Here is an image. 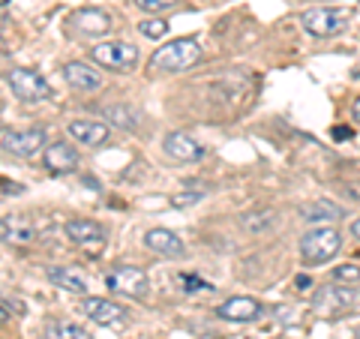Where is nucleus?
Wrapping results in <instances>:
<instances>
[{
  "label": "nucleus",
  "instance_id": "nucleus-18",
  "mask_svg": "<svg viewBox=\"0 0 360 339\" xmlns=\"http://www.w3.org/2000/svg\"><path fill=\"white\" fill-rule=\"evenodd\" d=\"M66 129L78 144H87V148H103L108 141V127L99 120H70Z\"/></svg>",
  "mask_w": 360,
  "mask_h": 339
},
{
  "label": "nucleus",
  "instance_id": "nucleus-24",
  "mask_svg": "<svg viewBox=\"0 0 360 339\" xmlns=\"http://www.w3.org/2000/svg\"><path fill=\"white\" fill-rule=\"evenodd\" d=\"M139 30H141V37H148V39H162L168 33V21L165 18H144Z\"/></svg>",
  "mask_w": 360,
  "mask_h": 339
},
{
  "label": "nucleus",
  "instance_id": "nucleus-7",
  "mask_svg": "<svg viewBox=\"0 0 360 339\" xmlns=\"http://www.w3.org/2000/svg\"><path fill=\"white\" fill-rule=\"evenodd\" d=\"M300 25L307 33H312V37L328 39L352 25V15H348L345 9H307V13L300 15Z\"/></svg>",
  "mask_w": 360,
  "mask_h": 339
},
{
  "label": "nucleus",
  "instance_id": "nucleus-12",
  "mask_svg": "<svg viewBox=\"0 0 360 339\" xmlns=\"http://www.w3.org/2000/svg\"><path fill=\"white\" fill-rule=\"evenodd\" d=\"M262 300H255V298H229L225 303H219V309L217 315L225 321H234V324H250L255 319H262Z\"/></svg>",
  "mask_w": 360,
  "mask_h": 339
},
{
  "label": "nucleus",
  "instance_id": "nucleus-14",
  "mask_svg": "<svg viewBox=\"0 0 360 339\" xmlns=\"http://www.w3.org/2000/svg\"><path fill=\"white\" fill-rule=\"evenodd\" d=\"M70 21L75 25V30L84 33V37H105V33L115 27V21H111V15L105 13V9H94V6L75 9Z\"/></svg>",
  "mask_w": 360,
  "mask_h": 339
},
{
  "label": "nucleus",
  "instance_id": "nucleus-20",
  "mask_svg": "<svg viewBox=\"0 0 360 339\" xmlns=\"http://www.w3.org/2000/svg\"><path fill=\"white\" fill-rule=\"evenodd\" d=\"M345 217V210L340 205H333V201L328 198H319V201H309V205H303L300 207V219H307V222H340Z\"/></svg>",
  "mask_w": 360,
  "mask_h": 339
},
{
  "label": "nucleus",
  "instance_id": "nucleus-31",
  "mask_svg": "<svg viewBox=\"0 0 360 339\" xmlns=\"http://www.w3.org/2000/svg\"><path fill=\"white\" fill-rule=\"evenodd\" d=\"M0 189L13 192V196H15V192H21V186H18V184H6V180H0Z\"/></svg>",
  "mask_w": 360,
  "mask_h": 339
},
{
  "label": "nucleus",
  "instance_id": "nucleus-16",
  "mask_svg": "<svg viewBox=\"0 0 360 339\" xmlns=\"http://www.w3.org/2000/svg\"><path fill=\"white\" fill-rule=\"evenodd\" d=\"M42 165L49 168L51 174H72L78 168V153L63 141H54L42 151Z\"/></svg>",
  "mask_w": 360,
  "mask_h": 339
},
{
  "label": "nucleus",
  "instance_id": "nucleus-5",
  "mask_svg": "<svg viewBox=\"0 0 360 339\" xmlns=\"http://www.w3.org/2000/svg\"><path fill=\"white\" fill-rule=\"evenodd\" d=\"M90 58H94L99 66H105V70L127 72L139 63V49L129 42H120V39H108V42L94 45V49H90Z\"/></svg>",
  "mask_w": 360,
  "mask_h": 339
},
{
  "label": "nucleus",
  "instance_id": "nucleus-13",
  "mask_svg": "<svg viewBox=\"0 0 360 339\" xmlns=\"http://www.w3.org/2000/svg\"><path fill=\"white\" fill-rule=\"evenodd\" d=\"M162 151L177 162H198L205 156V144H198L186 132H168L162 139Z\"/></svg>",
  "mask_w": 360,
  "mask_h": 339
},
{
  "label": "nucleus",
  "instance_id": "nucleus-28",
  "mask_svg": "<svg viewBox=\"0 0 360 339\" xmlns=\"http://www.w3.org/2000/svg\"><path fill=\"white\" fill-rule=\"evenodd\" d=\"M205 198V192H186V196H174L172 205L174 207H186V205H195V201Z\"/></svg>",
  "mask_w": 360,
  "mask_h": 339
},
{
  "label": "nucleus",
  "instance_id": "nucleus-35",
  "mask_svg": "<svg viewBox=\"0 0 360 339\" xmlns=\"http://www.w3.org/2000/svg\"><path fill=\"white\" fill-rule=\"evenodd\" d=\"M6 4H9V0H0V9H4V6H6Z\"/></svg>",
  "mask_w": 360,
  "mask_h": 339
},
{
  "label": "nucleus",
  "instance_id": "nucleus-19",
  "mask_svg": "<svg viewBox=\"0 0 360 339\" xmlns=\"http://www.w3.org/2000/svg\"><path fill=\"white\" fill-rule=\"evenodd\" d=\"M49 282L70 291V295H84L87 291V276L75 267H49Z\"/></svg>",
  "mask_w": 360,
  "mask_h": 339
},
{
  "label": "nucleus",
  "instance_id": "nucleus-21",
  "mask_svg": "<svg viewBox=\"0 0 360 339\" xmlns=\"http://www.w3.org/2000/svg\"><path fill=\"white\" fill-rule=\"evenodd\" d=\"M45 339H94L84 327H78L66 319H49L45 321Z\"/></svg>",
  "mask_w": 360,
  "mask_h": 339
},
{
  "label": "nucleus",
  "instance_id": "nucleus-10",
  "mask_svg": "<svg viewBox=\"0 0 360 339\" xmlns=\"http://www.w3.org/2000/svg\"><path fill=\"white\" fill-rule=\"evenodd\" d=\"M82 312L94 324H103V327H123L129 321L127 309H123L120 303L108 300V298H84L82 300Z\"/></svg>",
  "mask_w": 360,
  "mask_h": 339
},
{
  "label": "nucleus",
  "instance_id": "nucleus-29",
  "mask_svg": "<svg viewBox=\"0 0 360 339\" xmlns=\"http://www.w3.org/2000/svg\"><path fill=\"white\" fill-rule=\"evenodd\" d=\"M13 321V312H9V300L0 298V324H9Z\"/></svg>",
  "mask_w": 360,
  "mask_h": 339
},
{
  "label": "nucleus",
  "instance_id": "nucleus-23",
  "mask_svg": "<svg viewBox=\"0 0 360 339\" xmlns=\"http://www.w3.org/2000/svg\"><path fill=\"white\" fill-rule=\"evenodd\" d=\"M105 117L115 123V127H120V129H135V127H139V115H135L132 108H127V105H111V108H105Z\"/></svg>",
  "mask_w": 360,
  "mask_h": 339
},
{
  "label": "nucleus",
  "instance_id": "nucleus-34",
  "mask_svg": "<svg viewBox=\"0 0 360 339\" xmlns=\"http://www.w3.org/2000/svg\"><path fill=\"white\" fill-rule=\"evenodd\" d=\"M352 234H354V237H357V241H360V217H357V219L352 222Z\"/></svg>",
  "mask_w": 360,
  "mask_h": 339
},
{
  "label": "nucleus",
  "instance_id": "nucleus-27",
  "mask_svg": "<svg viewBox=\"0 0 360 339\" xmlns=\"http://www.w3.org/2000/svg\"><path fill=\"white\" fill-rule=\"evenodd\" d=\"M180 0H135V6L144 9V13H165V9L177 6Z\"/></svg>",
  "mask_w": 360,
  "mask_h": 339
},
{
  "label": "nucleus",
  "instance_id": "nucleus-32",
  "mask_svg": "<svg viewBox=\"0 0 360 339\" xmlns=\"http://www.w3.org/2000/svg\"><path fill=\"white\" fill-rule=\"evenodd\" d=\"M352 117H354V120L360 123V96H357L354 103H352Z\"/></svg>",
  "mask_w": 360,
  "mask_h": 339
},
{
  "label": "nucleus",
  "instance_id": "nucleus-6",
  "mask_svg": "<svg viewBox=\"0 0 360 339\" xmlns=\"http://www.w3.org/2000/svg\"><path fill=\"white\" fill-rule=\"evenodd\" d=\"M6 84H9V90H13V96H18L21 103H42V99L51 96V84L45 82L39 72L25 70V66L9 70Z\"/></svg>",
  "mask_w": 360,
  "mask_h": 339
},
{
  "label": "nucleus",
  "instance_id": "nucleus-17",
  "mask_svg": "<svg viewBox=\"0 0 360 339\" xmlns=\"http://www.w3.org/2000/svg\"><path fill=\"white\" fill-rule=\"evenodd\" d=\"M144 246H148L150 252H156V255H165V258H180L186 252L180 234L168 231V229H150L148 234H144Z\"/></svg>",
  "mask_w": 360,
  "mask_h": 339
},
{
  "label": "nucleus",
  "instance_id": "nucleus-3",
  "mask_svg": "<svg viewBox=\"0 0 360 339\" xmlns=\"http://www.w3.org/2000/svg\"><path fill=\"white\" fill-rule=\"evenodd\" d=\"M360 300L354 286H342V282H330V286H321L312 298V309L321 315V319H340L348 309H354V303Z\"/></svg>",
  "mask_w": 360,
  "mask_h": 339
},
{
  "label": "nucleus",
  "instance_id": "nucleus-36",
  "mask_svg": "<svg viewBox=\"0 0 360 339\" xmlns=\"http://www.w3.org/2000/svg\"><path fill=\"white\" fill-rule=\"evenodd\" d=\"M357 339H360V331H357Z\"/></svg>",
  "mask_w": 360,
  "mask_h": 339
},
{
  "label": "nucleus",
  "instance_id": "nucleus-15",
  "mask_svg": "<svg viewBox=\"0 0 360 339\" xmlns=\"http://www.w3.org/2000/svg\"><path fill=\"white\" fill-rule=\"evenodd\" d=\"M63 78L72 90H82V94H90V90H99L103 87V75H99L94 66L84 63V60H70L63 63Z\"/></svg>",
  "mask_w": 360,
  "mask_h": 339
},
{
  "label": "nucleus",
  "instance_id": "nucleus-22",
  "mask_svg": "<svg viewBox=\"0 0 360 339\" xmlns=\"http://www.w3.org/2000/svg\"><path fill=\"white\" fill-rule=\"evenodd\" d=\"M276 222V210H252V213H243L240 217V225H243V231H252V234H258V231H267L270 225Z\"/></svg>",
  "mask_w": 360,
  "mask_h": 339
},
{
  "label": "nucleus",
  "instance_id": "nucleus-25",
  "mask_svg": "<svg viewBox=\"0 0 360 339\" xmlns=\"http://www.w3.org/2000/svg\"><path fill=\"white\" fill-rule=\"evenodd\" d=\"M333 282H342V286H357V282H360V264H340L333 270Z\"/></svg>",
  "mask_w": 360,
  "mask_h": 339
},
{
  "label": "nucleus",
  "instance_id": "nucleus-30",
  "mask_svg": "<svg viewBox=\"0 0 360 339\" xmlns=\"http://www.w3.org/2000/svg\"><path fill=\"white\" fill-rule=\"evenodd\" d=\"M333 139H340V141H342V139H352V129H345V127H336V129H333Z\"/></svg>",
  "mask_w": 360,
  "mask_h": 339
},
{
  "label": "nucleus",
  "instance_id": "nucleus-9",
  "mask_svg": "<svg viewBox=\"0 0 360 339\" xmlns=\"http://www.w3.org/2000/svg\"><path fill=\"white\" fill-rule=\"evenodd\" d=\"M39 237V225L27 213H9L0 219V241L4 243H15V246H27L37 243Z\"/></svg>",
  "mask_w": 360,
  "mask_h": 339
},
{
  "label": "nucleus",
  "instance_id": "nucleus-8",
  "mask_svg": "<svg viewBox=\"0 0 360 339\" xmlns=\"http://www.w3.org/2000/svg\"><path fill=\"white\" fill-rule=\"evenodd\" d=\"M0 148L18 156V160H30V156H37L39 151L49 148V144H45L42 129H9L0 135Z\"/></svg>",
  "mask_w": 360,
  "mask_h": 339
},
{
  "label": "nucleus",
  "instance_id": "nucleus-11",
  "mask_svg": "<svg viewBox=\"0 0 360 339\" xmlns=\"http://www.w3.org/2000/svg\"><path fill=\"white\" fill-rule=\"evenodd\" d=\"M63 234L66 241L75 243V246H87V250H99L105 243V229L94 219H70L63 225Z\"/></svg>",
  "mask_w": 360,
  "mask_h": 339
},
{
  "label": "nucleus",
  "instance_id": "nucleus-26",
  "mask_svg": "<svg viewBox=\"0 0 360 339\" xmlns=\"http://www.w3.org/2000/svg\"><path fill=\"white\" fill-rule=\"evenodd\" d=\"M177 286H184L186 295H195V291H210V288H213L210 282L198 279V276H193V274H180V276H177Z\"/></svg>",
  "mask_w": 360,
  "mask_h": 339
},
{
  "label": "nucleus",
  "instance_id": "nucleus-1",
  "mask_svg": "<svg viewBox=\"0 0 360 339\" xmlns=\"http://www.w3.org/2000/svg\"><path fill=\"white\" fill-rule=\"evenodd\" d=\"M201 60V49L195 39H172L165 42L162 49L153 51L150 58V70L153 72H180V70H189Z\"/></svg>",
  "mask_w": 360,
  "mask_h": 339
},
{
  "label": "nucleus",
  "instance_id": "nucleus-33",
  "mask_svg": "<svg viewBox=\"0 0 360 339\" xmlns=\"http://www.w3.org/2000/svg\"><path fill=\"white\" fill-rule=\"evenodd\" d=\"M295 286H297V288H307V286H309V276H297Z\"/></svg>",
  "mask_w": 360,
  "mask_h": 339
},
{
  "label": "nucleus",
  "instance_id": "nucleus-4",
  "mask_svg": "<svg viewBox=\"0 0 360 339\" xmlns=\"http://www.w3.org/2000/svg\"><path fill=\"white\" fill-rule=\"evenodd\" d=\"M105 288L111 295H120V298H132V300H141L148 295L150 282L148 274L141 267H132V264H117L105 274Z\"/></svg>",
  "mask_w": 360,
  "mask_h": 339
},
{
  "label": "nucleus",
  "instance_id": "nucleus-2",
  "mask_svg": "<svg viewBox=\"0 0 360 339\" xmlns=\"http://www.w3.org/2000/svg\"><path fill=\"white\" fill-rule=\"evenodd\" d=\"M342 250V234L333 225H315L300 237V258L307 264H324Z\"/></svg>",
  "mask_w": 360,
  "mask_h": 339
}]
</instances>
